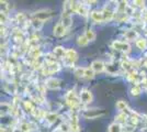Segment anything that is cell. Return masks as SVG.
I'll use <instances>...</instances> for the list:
<instances>
[{"label":"cell","mask_w":147,"mask_h":132,"mask_svg":"<svg viewBox=\"0 0 147 132\" xmlns=\"http://www.w3.org/2000/svg\"><path fill=\"white\" fill-rule=\"evenodd\" d=\"M105 111L103 109H87L84 111L82 116L86 118V119H96V118H99L101 116H104L105 114Z\"/></svg>","instance_id":"obj_1"},{"label":"cell","mask_w":147,"mask_h":132,"mask_svg":"<svg viewBox=\"0 0 147 132\" xmlns=\"http://www.w3.org/2000/svg\"><path fill=\"white\" fill-rule=\"evenodd\" d=\"M112 46H113L115 50L124 52V53H127V52L129 51V49H131V46H129V43L122 42V41H115V42H113Z\"/></svg>","instance_id":"obj_2"},{"label":"cell","mask_w":147,"mask_h":132,"mask_svg":"<svg viewBox=\"0 0 147 132\" xmlns=\"http://www.w3.org/2000/svg\"><path fill=\"white\" fill-rule=\"evenodd\" d=\"M52 17V13L51 11L49 10H41V11H38V12H35L33 14V18L36 20H40V21H45V20L49 19Z\"/></svg>","instance_id":"obj_3"},{"label":"cell","mask_w":147,"mask_h":132,"mask_svg":"<svg viewBox=\"0 0 147 132\" xmlns=\"http://www.w3.org/2000/svg\"><path fill=\"white\" fill-rule=\"evenodd\" d=\"M66 100H67V102L69 105H71L73 107H75V106H77L79 104L80 98L77 97V95H76L75 91H69L67 94V96H66Z\"/></svg>","instance_id":"obj_4"},{"label":"cell","mask_w":147,"mask_h":132,"mask_svg":"<svg viewBox=\"0 0 147 132\" xmlns=\"http://www.w3.org/2000/svg\"><path fill=\"white\" fill-rule=\"evenodd\" d=\"M80 101L84 102V104H89L92 101V94L87 90V89H84L81 93H80Z\"/></svg>","instance_id":"obj_5"},{"label":"cell","mask_w":147,"mask_h":132,"mask_svg":"<svg viewBox=\"0 0 147 132\" xmlns=\"http://www.w3.org/2000/svg\"><path fill=\"white\" fill-rule=\"evenodd\" d=\"M91 68L94 70V73H100V72H103L104 68H105V65L102 61H94V62H92L91 64Z\"/></svg>","instance_id":"obj_6"},{"label":"cell","mask_w":147,"mask_h":132,"mask_svg":"<svg viewBox=\"0 0 147 132\" xmlns=\"http://www.w3.org/2000/svg\"><path fill=\"white\" fill-rule=\"evenodd\" d=\"M45 86L49 89H57V88H59L61 84L57 78H49L45 83Z\"/></svg>","instance_id":"obj_7"},{"label":"cell","mask_w":147,"mask_h":132,"mask_svg":"<svg viewBox=\"0 0 147 132\" xmlns=\"http://www.w3.org/2000/svg\"><path fill=\"white\" fill-rule=\"evenodd\" d=\"M61 24L64 25L65 28H69L71 25V22H73V19H71V16L70 13L68 12H63V17H61Z\"/></svg>","instance_id":"obj_8"},{"label":"cell","mask_w":147,"mask_h":132,"mask_svg":"<svg viewBox=\"0 0 147 132\" xmlns=\"http://www.w3.org/2000/svg\"><path fill=\"white\" fill-rule=\"evenodd\" d=\"M65 60L68 61L69 63L71 64L73 62H75L76 60H77V53H76V51L75 50H67L66 51V55H65Z\"/></svg>","instance_id":"obj_9"},{"label":"cell","mask_w":147,"mask_h":132,"mask_svg":"<svg viewBox=\"0 0 147 132\" xmlns=\"http://www.w3.org/2000/svg\"><path fill=\"white\" fill-rule=\"evenodd\" d=\"M91 19L96 22H103V12L102 11H98V10H94L91 12Z\"/></svg>","instance_id":"obj_10"},{"label":"cell","mask_w":147,"mask_h":132,"mask_svg":"<svg viewBox=\"0 0 147 132\" xmlns=\"http://www.w3.org/2000/svg\"><path fill=\"white\" fill-rule=\"evenodd\" d=\"M65 31H66V28L61 24V23L56 24L55 28H54V34L57 35V37H61V35H64V34H65Z\"/></svg>","instance_id":"obj_11"},{"label":"cell","mask_w":147,"mask_h":132,"mask_svg":"<svg viewBox=\"0 0 147 132\" xmlns=\"http://www.w3.org/2000/svg\"><path fill=\"white\" fill-rule=\"evenodd\" d=\"M129 118V114L125 112H121L120 114H117V117H115V120H117V123H124V122H126V120Z\"/></svg>","instance_id":"obj_12"},{"label":"cell","mask_w":147,"mask_h":132,"mask_svg":"<svg viewBox=\"0 0 147 132\" xmlns=\"http://www.w3.org/2000/svg\"><path fill=\"white\" fill-rule=\"evenodd\" d=\"M109 132H122V127L120 123H117V122H114V123H112L109 126Z\"/></svg>","instance_id":"obj_13"},{"label":"cell","mask_w":147,"mask_h":132,"mask_svg":"<svg viewBox=\"0 0 147 132\" xmlns=\"http://www.w3.org/2000/svg\"><path fill=\"white\" fill-rule=\"evenodd\" d=\"M54 54L57 57H65V55H66V50H64V47H61V46H58V47H55Z\"/></svg>","instance_id":"obj_14"},{"label":"cell","mask_w":147,"mask_h":132,"mask_svg":"<svg viewBox=\"0 0 147 132\" xmlns=\"http://www.w3.org/2000/svg\"><path fill=\"white\" fill-rule=\"evenodd\" d=\"M77 12L79 13V14H81V16H84V17H86V16H88V13H89L88 12V7L80 3L79 6H78V9H77Z\"/></svg>","instance_id":"obj_15"},{"label":"cell","mask_w":147,"mask_h":132,"mask_svg":"<svg viewBox=\"0 0 147 132\" xmlns=\"http://www.w3.org/2000/svg\"><path fill=\"white\" fill-rule=\"evenodd\" d=\"M137 37H138V34L135 30H129L125 33V38L127 40H135V39H137Z\"/></svg>","instance_id":"obj_16"},{"label":"cell","mask_w":147,"mask_h":132,"mask_svg":"<svg viewBox=\"0 0 147 132\" xmlns=\"http://www.w3.org/2000/svg\"><path fill=\"white\" fill-rule=\"evenodd\" d=\"M117 110H120L121 112H123V111H125V110L127 109V105H126L125 101L120 100L117 102Z\"/></svg>","instance_id":"obj_17"},{"label":"cell","mask_w":147,"mask_h":132,"mask_svg":"<svg viewBox=\"0 0 147 132\" xmlns=\"http://www.w3.org/2000/svg\"><path fill=\"white\" fill-rule=\"evenodd\" d=\"M77 42H78V45H79V46H86L87 44L89 43V40L86 38V35H81V37L78 38Z\"/></svg>","instance_id":"obj_18"},{"label":"cell","mask_w":147,"mask_h":132,"mask_svg":"<svg viewBox=\"0 0 147 132\" xmlns=\"http://www.w3.org/2000/svg\"><path fill=\"white\" fill-rule=\"evenodd\" d=\"M85 72H86V68H84V67H77V68L74 70V74L77 76V77H85Z\"/></svg>","instance_id":"obj_19"},{"label":"cell","mask_w":147,"mask_h":132,"mask_svg":"<svg viewBox=\"0 0 147 132\" xmlns=\"http://www.w3.org/2000/svg\"><path fill=\"white\" fill-rule=\"evenodd\" d=\"M136 45H137V47L138 49H141V50H145L147 46V43H146V40H144V39H138L137 41H136Z\"/></svg>","instance_id":"obj_20"},{"label":"cell","mask_w":147,"mask_h":132,"mask_svg":"<svg viewBox=\"0 0 147 132\" xmlns=\"http://www.w3.org/2000/svg\"><path fill=\"white\" fill-rule=\"evenodd\" d=\"M85 35H86V38L88 39L89 41H93V40L96 39V33H94L93 30H91V29L87 30L86 33H85Z\"/></svg>","instance_id":"obj_21"},{"label":"cell","mask_w":147,"mask_h":132,"mask_svg":"<svg viewBox=\"0 0 147 132\" xmlns=\"http://www.w3.org/2000/svg\"><path fill=\"white\" fill-rule=\"evenodd\" d=\"M94 76V70L91 68V67H88V68H86V72H85V78H87V79H90V78H92Z\"/></svg>","instance_id":"obj_22"},{"label":"cell","mask_w":147,"mask_h":132,"mask_svg":"<svg viewBox=\"0 0 147 132\" xmlns=\"http://www.w3.org/2000/svg\"><path fill=\"white\" fill-rule=\"evenodd\" d=\"M59 129H61V132H70V131H71V126H69L68 123L64 122V123H61V125Z\"/></svg>","instance_id":"obj_23"},{"label":"cell","mask_w":147,"mask_h":132,"mask_svg":"<svg viewBox=\"0 0 147 132\" xmlns=\"http://www.w3.org/2000/svg\"><path fill=\"white\" fill-rule=\"evenodd\" d=\"M46 120L49 121V123H53L57 120V116L55 113H49V114H46Z\"/></svg>","instance_id":"obj_24"},{"label":"cell","mask_w":147,"mask_h":132,"mask_svg":"<svg viewBox=\"0 0 147 132\" xmlns=\"http://www.w3.org/2000/svg\"><path fill=\"white\" fill-rule=\"evenodd\" d=\"M32 24H33V26H34L36 30H40V29H41V26H42V24H43V22H42V21H40V20L34 19L33 21H32Z\"/></svg>","instance_id":"obj_25"},{"label":"cell","mask_w":147,"mask_h":132,"mask_svg":"<svg viewBox=\"0 0 147 132\" xmlns=\"http://www.w3.org/2000/svg\"><path fill=\"white\" fill-rule=\"evenodd\" d=\"M141 91H142V88L140 87V86H135V87H133L132 90H131V93H132L133 96H138V95L141 94Z\"/></svg>","instance_id":"obj_26"},{"label":"cell","mask_w":147,"mask_h":132,"mask_svg":"<svg viewBox=\"0 0 147 132\" xmlns=\"http://www.w3.org/2000/svg\"><path fill=\"white\" fill-rule=\"evenodd\" d=\"M17 20H18L19 22H24L25 21V17L23 13H18V16H17Z\"/></svg>","instance_id":"obj_27"},{"label":"cell","mask_w":147,"mask_h":132,"mask_svg":"<svg viewBox=\"0 0 147 132\" xmlns=\"http://www.w3.org/2000/svg\"><path fill=\"white\" fill-rule=\"evenodd\" d=\"M135 3H137V6H140V7H144V5H145V2L144 1H135Z\"/></svg>","instance_id":"obj_28"}]
</instances>
